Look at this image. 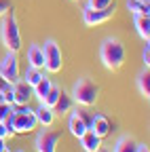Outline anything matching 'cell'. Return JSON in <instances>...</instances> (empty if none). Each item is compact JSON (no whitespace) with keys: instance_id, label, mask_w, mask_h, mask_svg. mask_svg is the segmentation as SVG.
Returning a JSON list of instances; mask_svg holds the SVG:
<instances>
[{"instance_id":"obj_1","label":"cell","mask_w":150,"mask_h":152,"mask_svg":"<svg viewBox=\"0 0 150 152\" xmlns=\"http://www.w3.org/2000/svg\"><path fill=\"white\" fill-rule=\"evenodd\" d=\"M100 59H102L106 70H112V72L121 70L123 64H125V47H123V42L119 38H114V36L104 38L102 45H100Z\"/></svg>"},{"instance_id":"obj_2","label":"cell","mask_w":150,"mask_h":152,"mask_svg":"<svg viewBox=\"0 0 150 152\" xmlns=\"http://www.w3.org/2000/svg\"><path fill=\"white\" fill-rule=\"evenodd\" d=\"M7 125V129L13 133H32L36 129V118H34V110L28 106H13V112L2 121Z\"/></svg>"},{"instance_id":"obj_3","label":"cell","mask_w":150,"mask_h":152,"mask_svg":"<svg viewBox=\"0 0 150 152\" xmlns=\"http://www.w3.org/2000/svg\"><path fill=\"white\" fill-rule=\"evenodd\" d=\"M0 40H2L7 51L17 53L21 49V32H19V23H17L13 9L0 17Z\"/></svg>"},{"instance_id":"obj_4","label":"cell","mask_w":150,"mask_h":152,"mask_svg":"<svg viewBox=\"0 0 150 152\" xmlns=\"http://www.w3.org/2000/svg\"><path fill=\"white\" fill-rule=\"evenodd\" d=\"M70 97L74 104H78L83 108H89V106H95L97 97H100V87L93 83L91 78H78L76 83L72 85V91H70Z\"/></svg>"},{"instance_id":"obj_5","label":"cell","mask_w":150,"mask_h":152,"mask_svg":"<svg viewBox=\"0 0 150 152\" xmlns=\"http://www.w3.org/2000/svg\"><path fill=\"white\" fill-rule=\"evenodd\" d=\"M42 57H45V70L49 74H57L61 72V66H64V53H61V47L49 38L45 40V47H42Z\"/></svg>"},{"instance_id":"obj_6","label":"cell","mask_w":150,"mask_h":152,"mask_svg":"<svg viewBox=\"0 0 150 152\" xmlns=\"http://www.w3.org/2000/svg\"><path fill=\"white\" fill-rule=\"evenodd\" d=\"M68 114H70V116H68V131L78 140L83 133L91 127V118H93V116H89L85 110H74V112L70 110Z\"/></svg>"},{"instance_id":"obj_7","label":"cell","mask_w":150,"mask_h":152,"mask_svg":"<svg viewBox=\"0 0 150 152\" xmlns=\"http://www.w3.org/2000/svg\"><path fill=\"white\" fill-rule=\"evenodd\" d=\"M114 11H116V2H112L110 7H106V9H102V11H95V9L85 7V9H83V21H85V26H89V28H95V26H100V23H106L108 19H112Z\"/></svg>"},{"instance_id":"obj_8","label":"cell","mask_w":150,"mask_h":152,"mask_svg":"<svg viewBox=\"0 0 150 152\" xmlns=\"http://www.w3.org/2000/svg\"><path fill=\"white\" fill-rule=\"evenodd\" d=\"M59 137H61L59 131H51V129L45 127L38 135H36V142H34L36 152H57Z\"/></svg>"},{"instance_id":"obj_9","label":"cell","mask_w":150,"mask_h":152,"mask_svg":"<svg viewBox=\"0 0 150 152\" xmlns=\"http://www.w3.org/2000/svg\"><path fill=\"white\" fill-rule=\"evenodd\" d=\"M0 74L9 83L19 80V59H17V53H13V51L4 53V57L0 59Z\"/></svg>"},{"instance_id":"obj_10","label":"cell","mask_w":150,"mask_h":152,"mask_svg":"<svg viewBox=\"0 0 150 152\" xmlns=\"http://www.w3.org/2000/svg\"><path fill=\"white\" fill-rule=\"evenodd\" d=\"M32 97H34V91L23 78L13 83V106H28Z\"/></svg>"},{"instance_id":"obj_11","label":"cell","mask_w":150,"mask_h":152,"mask_svg":"<svg viewBox=\"0 0 150 152\" xmlns=\"http://www.w3.org/2000/svg\"><path fill=\"white\" fill-rule=\"evenodd\" d=\"M34 118H36V123L42 125V127H51L53 121H55V112L47 104H38L34 108Z\"/></svg>"},{"instance_id":"obj_12","label":"cell","mask_w":150,"mask_h":152,"mask_svg":"<svg viewBox=\"0 0 150 152\" xmlns=\"http://www.w3.org/2000/svg\"><path fill=\"white\" fill-rule=\"evenodd\" d=\"M78 142H80V146H83L85 152H97V150L102 148V137H97L91 129H87V131L83 133V135L78 137Z\"/></svg>"},{"instance_id":"obj_13","label":"cell","mask_w":150,"mask_h":152,"mask_svg":"<svg viewBox=\"0 0 150 152\" xmlns=\"http://www.w3.org/2000/svg\"><path fill=\"white\" fill-rule=\"evenodd\" d=\"M93 133H95L97 137H106L108 133H110V121L104 116V114H95V116L91 118V127H89Z\"/></svg>"},{"instance_id":"obj_14","label":"cell","mask_w":150,"mask_h":152,"mask_svg":"<svg viewBox=\"0 0 150 152\" xmlns=\"http://www.w3.org/2000/svg\"><path fill=\"white\" fill-rule=\"evenodd\" d=\"M72 104H74V102H72V97H70V93L61 89L57 102L53 104V112H55V116H66V114L72 110Z\"/></svg>"},{"instance_id":"obj_15","label":"cell","mask_w":150,"mask_h":152,"mask_svg":"<svg viewBox=\"0 0 150 152\" xmlns=\"http://www.w3.org/2000/svg\"><path fill=\"white\" fill-rule=\"evenodd\" d=\"M133 23H135L138 36L144 42H150V15H133Z\"/></svg>"},{"instance_id":"obj_16","label":"cell","mask_w":150,"mask_h":152,"mask_svg":"<svg viewBox=\"0 0 150 152\" xmlns=\"http://www.w3.org/2000/svg\"><path fill=\"white\" fill-rule=\"evenodd\" d=\"M26 55H28V66L45 70V57H42V47L40 45H30Z\"/></svg>"},{"instance_id":"obj_17","label":"cell","mask_w":150,"mask_h":152,"mask_svg":"<svg viewBox=\"0 0 150 152\" xmlns=\"http://www.w3.org/2000/svg\"><path fill=\"white\" fill-rule=\"evenodd\" d=\"M138 146L140 142L135 137H131V135H121L114 144V148H112V152H138Z\"/></svg>"},{"instance_id":"obj_18","label":"cell","mask_w":150,"mask_h":152,"mask_svg":"<svg viewBox=\"0 0 150 152\" xmlns=\"http://www.w3.org/2000/svg\"><path fill=\"white\" fill-rule=\"evenodd\" d=\"M135 85H138V91L142 97H150V68H142L138 78H135Z\"/></svg>"},{"instance_id":"obj_19","label":"cell","mask_w":150,"mask_h":152,"mask_svg":"<svg viewBox=\"0 0 150 152\" xmlns=\"http://www.w3.org/2000/svg\"><path fill=\"white\" fill-rule=\"evenodd\" d=\"M53 87V80L49 78V76H45V78L38 83V85H34L32 87V91H34V97L38 99V104H42L45 102V97H47V93H49V89Z\"/></svg>"},{"instance_id":"obj_20","label":"cell","mask_w":150,"mask_h":152,"mask_svg":"<svg viewBox=\"0 0 150 152\" xmlns=\"http://www.w3.org/2000/svg\"><path fill=\"white\" fill-rule=\"evenodd\" d=\"M42 78H45V70H40V68H32V66H28V70L23 72V80H26L30 87L38 85Z\"/></svg>"},{"instance_id":"obj_21","label":"cell","mask_w":150,"mask_h":152,"mask_svg":"<svg viewBox=\"0 0 150 152\" xmlns=\"http://www.w3.org/2000/svg\"><path fill=\"white\" fill-rule=\"evenodd\" d=\"M127 11L133 15H150V4L144 0H127Z\"/></svg>"},{"instance_id":"obj_22","label":"cell","mask_w":150,"mask_h":152,"mask_svg":"<svg viewBox=\"0 0 150 152\" xmlns=\"http://www.w3.org/2000/svg\"><path fill=\"white\" fill-rule=\"evenodd\" d=\"M59 93H61V87L53 85V87L49 89V93H47V97H45V102H42V104H47L49 108H53V104L57 102V97H59Z\"/></svg>"},{"instance_id":"obj_23","label":"cell","mask_w":150,"mask_h":152,"mask_svg":"<svg viewBox=\"0 0 150 152\" xmlns=\"http://www.w3.org/2000/svg\"><path fill=\"white\" fill-rule=\"evenodd\" d=\"M114 0H87V7L89 9H95V11H102L106 7H110Z\"/></svg>"},{"instance_id":"obj_24","label":"cell","mask_w":150,"mask_h":152,"mask_svg":"<svg viewBox=\"0 0 150 152\" xmlns=\"http://www.w3.org/2000/svg\"><path fill=\"white\" fill-rule=\"evenodd\" d=\"M13 112V104H7V102H0V121H4L9 114Z\"/></svg>"},{"instance_id":"obj_25","label":"cell","mask_w":150,"mask_h":152,"mask_svg":"<svg viewBox=\"0 0 150 152\" xmlns=\"http://www.w3.org/2000/svg\"><path fill=\"white\" fill-rule=\"evenodd\" d=\"M142 64L144 68H150V45L144 42V49H142Z\"/></svg>"},{"instance_id":"obj_26","label":"cell","mask_w":150,"mask_h":152,"mask_svg":"<svg viewBox=\"0 0 150 152\" xmlns=\"http://www.w3.org/2000/svg\"><path fill=\"white\" fill-rule=\"evenodd\" d=\"M13 9V2L11 0H0V17H2L4 13H9Z\"/></svg>"},{"instance_id":"obj_27","label":"cell","mask_w":150,"mask_h":152,"mask_svg":"<svg viewBox=\"0 0 150 152\" xmlns=\"http://www.w3.org/2000/svg\"><path fill=\"white\" fill-rule=\"evenodd\" d=\"M9 135H11V137H13V133H11V131H9V129H7V125H4V123H2V121H0V137H2V140H7V137H9Z\"/></svg>"},{"instance_id":"obj_28","label":"cell","mask_w":150,"mask_h":152,"mask_svg":"<svg viewBox=\"0 0 150 152\" xmlns=\"http://www.w3.org/2000/svg\"><path fill=\"white\" fill-rule=\"evenodd\" d=\"M11 85H13V83H9V80L4 78V76L0 74V93H2V91H7V89H9Z\"/></svg>"},{"instance_id":"obj_29","label":"cell","mask_w":150,"mask_h":152,"mask_svg":"<svg viewBox=\"0 0 150 152\" xmlns=\"http://www.w3.org/2000/svg\"><path fill=\"white\" fill-rule=\"evenodd\" d=\"M138 152H150V150H148L146 144H140V146H138Z\"/></svg>"},{"instance_id":"obj_30","label":"cell","mask_w":150,"mask_h":152,"mask_svg":"<svg viewBox=\"0 0 150 152\" xmlns=\"http://www.w3.org/2000/svg\"><path fill=\"white\" fill-rule=\"evenodd\" d=\"M7 148V140H2V137H0V152H2Z\"/></svg>"},{"instance_id":"obj_31","label":"cell","mask_w":150,"mask_h":152,"mask_svg":"<svg viewBox=\"0 0 150 152\" xmlns=\"http://www.w3.org/2000/svg\"><path fill=\"white\" fill-rule=\"evenodd\" d=\"M97 152H112V150H108V148H100Z\"/></svg>"},{"instance_id":"obj_32","label":"cell","mask_w":150,"mask_h":152,"mask_svg":"<svg viewBox=\"0 0 150 152\" xmlns=\"http://www.w3.org/2000/svg\"><path fill=\"white\" fill-rule=\"evenodd\" d=\"M2 152H11V148H9V146H7V148H4V150H2Z\"/></svg>"},{"instance_id":"obj_33","label":"cell","mask_w":150,"mask_h":152,"mask_svg":"<svg viewBox=\"0 0 150 152\" xmlns=\"http://www.w3.org/2000/svg\"><path fill=\"white\" fill-rule=\"evenodd\" d=\"M17 152H23V150H17Z\"/></svg>"}]
</instances>
